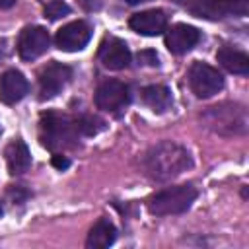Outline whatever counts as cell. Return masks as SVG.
Returning <instances> with one entry per match:
<instances>
[{
	"mask_svg": "<svg viewBox=\"0 0 249 249\" xmlns=\"http://www.w3.org/2000/svg\"><path fill=\"white\" fill-rule=\"evenodd\" d=\"M191 165L193 161L187 148L173 140H161L154 144L142 160L144 173L154 181H171L185 173Z\"/></svg>",
	"mask_w": 249,
	"mask_h": 249,
	"instance_id": "obj_1",
	"label": "cell"
},
{
	"mask_svg": "<svg viewBox=\"0 0 249 249\" xmlns=\"http://www.w3.org/2000/svg\"><path fill=\"white\" fill-rule=\"evenodd\" d=\"M206 128L222 136L243 134L247 130V111L239 103H220L200 115Z\"/></svg>",
	"mask_w": 249,
	"mask_h": 249,
	"instance_id": "obj_2",
	"label": "cell"
},
{
	"mask_svg": "<svg viewBox=\"0 0 249 249\" xmlns=\"http://www.w3.org/2000/svg\"><path fill=\"white\" fill-rule=\"evenodd\" d=\"M198 191L193 185H173L167 187L156 195H152L146 202L148 212L154 216H173L183 214L191 208V204L196 200Z\"/></svg>",
	"mask_w": 249,
	"mask_h": 249,
	"instance_id": "obj_3",
	"label": "cell"
},
{
	"mask_svg": "<svg viewBox=\"0 0 249 249\" xmlns=\"http://www.w3.org/2000/svg\"><path fill=\"white\" fill-rule=\"evenodd\" d=\"M41 142L49 150H62L68 146H74V140L78 136L76 121H72L66 115L60 113H43L41 115Z\"/></svg>",
	"mask_w": 249,
	"mask_h": 249,
	"instance_id": "obj_4",
	"label": "cell"
},
{
	"mask_svg": "<svg viewBox=\"0 0 249 249\" xmlns=\"http://www.w3.org/2000/svg\"><path fill=\"white\" fill-rule=\"evenodd\" d=\"M187 12L208 21L245 18L249 14V0H196Z\"/></svg>",
	"mask_w": 249,
	"mask_h": 249,
	"instance_id": "obj_5",
	"label": "cell"
},
{
	"mask_svg": "<svg viewBox=\"0 0 249 249\" xmlns=\"http://www.w3.org/2000/svg\"><path fill=\"white\" fill-rule=\"evenodd\" d=\"M189 86L196 97L208 99L224 88V76L214 66L196 60L189 68Z\"/></svg>",
	"mask_w": 249,
	"mask_h": 249,
	"instance_id": "obj_6",
	"label": "cell"
},
{
	"mask_svg": "<svg viewBox=\"0 0 249 249\" xmlns=\"http://www.w3.org/2000/svg\"><path fill=\"white\" fill-rule=\"evenodd\" d=\"M93 101H95V107L97 109H101L105 113L119 115L130 103V89L121 80H107V82H103L95 89Z\"/></svg>",
	"mask_w": 249,
	"mask_h": 249,
	"instance_id": "obj_7",
	"label": "cell"
},
{
	"mask_svg": "<svg viewBox=\"0 0 249 249\" xmlns=\"http://www.w3.org/2000/svg\"><path fill=\"white\" fill-rule=\"evenodd\" d=\"M72 80V68L62 62H51L47 64L39 74V97L41 99H53L58 95L66 84Z\"/></svg>",
	"mask_w": 249,
	"mask_h": 249,
	"instance_id": "obj_8",
	"label": "cell"
},
{
	"mask_svg": "<svg viewBox=\"0 0 249 249\" xmlns=\"http://www.w3.org/2000/svg\"><path fill=\"white\" fill-rule=\"evenodd\" d=\"M91 39V25L88 21L76 19L62 25L54 35V45L64 53L82 51Z\"/></svg>",
	"mask_w": 249,
	"mask_h": 249,
	"instance_id": "obj_9",
	"label": "cell"
},
{
	"mask_svg": "<svg viewBox=\"0 0 249 249\" xmlns=\"http://www.w3.org/2000/svg\"><path fill=\"white\" fill-rule=\"evenodd\" d=\"M51 45V37L49 31L41 25H29L25 29H21L19 37H18V53L21 56V60L29 62L39 58Z\"/></svg>",
	"mask_w": 249,
	"mask_h": 249,
	"instance_id": "obj_10",
	"label": "cell"
},
{
	"mask_svg": "<svg viewBox=\"0 0 249 249\" xmlns=\"http://www.w3.org/2000/svg\"><path fill=\"white\" fill-rule=\"evenodd\" d=\"M97 58L109 70H124L130 66L132 54L124 41H121L117 37H105L99 45Z\"/></svg>",
	"mask_w": 249,
	"mask_h": 249,
	"instance_id": "obj_11",
	"label": "cell"
},
{
	"mask_svg": "<svg viewBox=\"0 0 249 249\" xmlns=\"http://www.w3.org/2000/svg\"><path fill=\"white\" fill-rule=\"evenodd\" d=\"M163 33H165V47L173 54H185L191 49H195L200 41V31L187 23H175Z\"/></svg>",
	"mask_w": 249,
	"mask_h": 249,
	"instance_id": "obj_12",
	"label": "cell"
},
{
	"mask_svg": "<svg viewBox=\"0 0 249 249\" xmlns=\"http://www.w3.org/2000/svg\"><path fill=\"white\" fill-rule=\"evenodd\" d=\"M128 25L132 31H136L138 35L144 37H156L161 35L167 29V16L163 10H144L138 12L134 16H130Z\"/></svg>",
	"mask_w": 249,
	"mask_h": 249,
	"instance_id": "obj_13",
	"label": "cell"
},
{
	"mask_svg": "<svg viewBox=\"0 0 249 249\" xmlns=\"http://www.w3.org/2000/svg\"><path fill=\"white\" fill-rule=\"evenodd\" d=\"M27 93H29V82L19 70L12 68L0 76V101L2 103L14 105L21 101Z\"/></svg>",
	"mask_w": 249,
	"mask_h": 249,
	"instance_id": "obj_14",
	"label": "cell"
},
{
	"mask_svg": "<svg viewBox=\"0 0 249 249\" xmlns=\"http://www.w3.org/2000/svg\"><path fill=\"white\" fill-rule=\"evenodd\" d=\"M117 239V228L115 224L109 220V218H99L89 233H88V239H86V247L88 249H105L109 245H113Z\"/></svg>",
	"mask_w": 249,
	"mask_h": 249,
	"instance_id": "obj_15",
	"label": "cell"
},
{
	"mask_svg": "<svg viewBox=\"0 0 249 249\" xmlns=\"http://www.w3.org/2000/svg\"><path fill=\"white\" fill-rule=\"evenodd\" d=\"M4 154H6V163L12 175H21L31 167V154L23 140H12Z\"/></svg>",
	"mask_w": 249,
	"mask_h": 249,
	"instance_id": "obj_16",
	"label": "cell"
},
{
	"mask_svg": "<svg viewBox=\"0 0 249 249\" xmlns=\"http://www.w3.org/2000/svg\"><path fill=\"white\" fill-rule=\"evenodd\" d=\"M216 60L231 74H237V76L249 74V56L243 51H237L231 47H222L216 53Z\"/></svg>",
	"mask_w": 249,
	"mask_h": 249,
	"instance_id": "obj_17",
	"label": "cell"
},
{
	"mask_svg": "<svg viewBox=\"0 0 249 249\" xmlns=\"http://www.w3.org/2000/svg\"><path fill=\"white\" fill-rule=\"evenodd\" d=\"M142 101L154 111V113H165L171 103H173V97H171V91L169 88L161 86V84H152V86H146L142 89Z\"/></svg>",
	"mask_w": 249,
	"mask_h": 249,
	"instance_id": "obj_18",
	"label": "cell"
},
{
	"mask_svg": "<svg viewBox=\"0 0 249 249\" xmlns=\"http://www.w3.org/2000/svg\"><path fill=\"white\" fill-rule=\"evenodd\" d=\"M76 126H78L80 134L93 136V134L105 130V121L99 119L97 115H82L80 119H76Z\"/></svg>",
	"mask_w": 249,
	"mask_h": 249,
	"instance_id": "obj_19",
	"label": "cell"
},
{
	"mask_svg": "<svg viewBox=\"0 0 249 249\" xmlns=\"http://www.w3.org/2000/svg\"><path fill=\"white\" fill-rule=\"evenodd\" d=\"M43 14H45V18H49V19L54 21V19H60V18L68 16V14H70V6L64 4L62 0H51V2L45 6Z\"/></svg>",
	"mask_w": 249,
	"mask_h": 249,
	"instance_id": "obj_20",
	"label": "cell"
},
{
	"mask_svg": "<svg viewBox=\"0 0 249 249\" xmlns=\"http://www.w3.org/2000/svg\"><path fill=\"white\" fill-rule=\"evenodd\" d=\"M136 58H138V62H140V64H144V66H152V68L160 66V58H158L156 51H152V49L140 51V53L136 54Z\"/></svg>",
	"mask_w": 249,
	"mask_h": 249,
	"instance_id": "obj_21",
	"label": "cell"
},
{
	"mask_svg": "<svg viewBox=\"0 0 249 249\" xmlns=\"http://www.w3.org/2000/svg\"><path fill=\"white\" fill-rule=\"evenodd\" d=\"M51 163L56 167V169H66V167H70V160L66 158V156H62V154H54L53 156V160H51Z\"/></svg>",
	"mask_w": 249,
	"mask_h": 249,
	"instance_id": "obj_22",
	"label": "cell"
},
{
	"mask_svg": "<svg viewBox=\"0 0 249 249\" xmlns=\"http://www.w3.org/2000/svg\"><path fill=\"white\" fill-rule=\"evenodd\" d=\"M82 2V6L86 8V10H99V6H101V0H80Z\"/></svg>",
	"mask_w": 249,
	"mask_h": 249,
	"instance_id": "obj_23",
	"label": "cell"
},
{
	"mask_svg": "<svg viewBox=\"0 0 249 249\" xmlns=\"http://www.w3.org/2000/svg\"><path fill=\"white\" fill-rule=\"evenodd\" d=\"M16 4V0H0V10H8Z\"/></svg>",
	"mask_w": 249,
	"mask_h": 249,
	"instance_id": "obj_24",
	"label": "cell"
},
{
	"mask_svg": "<svg viewBox=\"0 0 249 249\" xmlns=\"http://www.w3.org/2000/svg\"><path fill=\"white\" fill-rule=\"evenodd\" d=\"M6 56V41H0V60Z\"/></svg>",
	"mask_w": 249,
	"mask_h": 249,
	"instance_id": "obj_25",
	"label": "cell"
},
{
	"mask_svg": "<svg viewBox=\"0 0 249 249\" xmlns=\"http://www.w3.org/2000/svg\"><path fill=\"white\" fill-rule=\"evenodd\" d=\"M126 4H130V6H136V4H144V2H150V0H124Z\"/></svg>",
	"mask_w": 249,
	"mask_h": 249,
	"instance_id": "obj_26",
	"label": "cell"
},
{
	"mask_svg": "<svg viewBox=\"0 0 249 249\" xmlns=\"http://www.w3.org/2000/svg\"><path fill=\"white\" fill-rule=\"evenodd\" d=\"M0 216H2V206H0Z\"/></svg>",
	"mask_w": 249,
	"mask_h": 249,
	"instance_id": "obj_27",
	"label": "cell"
}]
</instances>
